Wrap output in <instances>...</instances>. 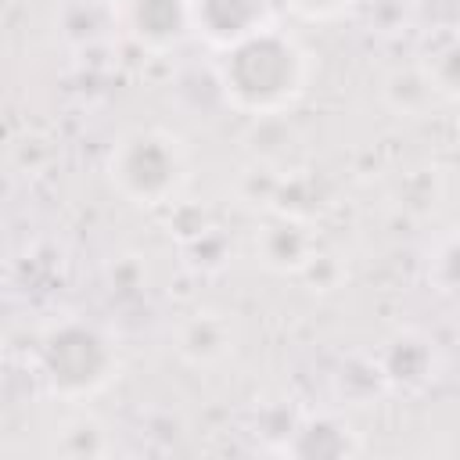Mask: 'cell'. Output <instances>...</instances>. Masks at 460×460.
<instances>
[{
  "instance_id": "cell-1",
  "label": "cell",
  "mask_w": 460,
  "mask_h": 460,
  "mask_svg": "<svg viewBox=\"0 0 460 460\" xmlns=\"http://www.w3.org/2000/svg\"><path fill=\"white\" fill-rule=\"evenodd\" d=\"M212 79L226 108L252 119L291 111L313 79V54L280 25H270L226 50H216Z\"/></svg>"
},
{
  "instance_id": "cell-2",
  "label": "cell",
  "mask_w": 460,
  "mask_h": 460,
  "mask_svg": "<svg viewBox=\"0 0 460 460\" xmlns=\"http://www.w3.org/2000/svg\"><path fill=\"white\" fill-rule=\"evenodd\" d=\"M119 338L86 316L54 320L36 341V377L58 402L83 406L119 381Z\"/></svg>"
},
{
  "instance_id": "cell-3",
  "label": "cell",
  "mask_w": 460,
  "mask_h": 460,
  "mask_svg": "<svg viewBox=\"0 0 460 460\" xmlns=\"http://www.w3.org/2000/svg\"><path fill=\"white\" fill-rule=\"evenodd\" d=\"M104 176L111 190L137 208H172L190 180V158L176 133L133 126L108 147Z\"/></svg>"
},
{
  "instance_id": "cell-4",
  "label": "cell",
  "mask_w": 460,
  "mask_h": 460,
  "mask_svg": "<svg viewBox=\"0 0 460 460\" xmlns=\"http://www.w3.org/2000/svg\"><path fill=\"white\" fill-rule=\"evenodd\" d=\"M370 356L385 377V388L395 395L424 392L442 370V352L435 338L420 327H395L388 338H381V345Z\"/></svg>"
},
{
  "instance_id": "cell-5",
  "label": "cell",
  "mask_w": 460,
  "mask_h": 460,
  "mask_svg": "<svg viewBox=\"0 0 460 460\" xmlns=\"http://www.w3.org/2000/svg\"><path fill=\"white\" fill-rule=\"evenodd\" d=\"M119 32L147 50V54H172L194 36L190 0H115Z\"/></svg>"
},
{
  "instance_id": "cell-6",
  "label": "cell",
  "mask_w": 460,
  "mask_h": 460,
  "mask_svg": "<svg viewBox=\"0 0 460 460\" xmlns=\"http://www.w3.org/2000/svg\"><path fill=\"white\" fill-rule=\"evenodd\" d=\"M255 262L280 277H302V270L320 252L313 219L291 216V212H266V219L255 226L252 237Z\"/></svg>"
},
{
  "instance_id": "cell-7",
  "label": "cell",
  "mask_w": 460,
  "mask_h": 460,
  "mask_svg": "<svg viewBox=\"0 0 460 460\" xmlns=\"http://www.w3.org/2000/svg\"><path fill=\"white\" fill-rule=\"evenodd\" d=\"M194 36L212 50H226L277 25V0H190Z\"/></svg>"
},
{
  "instance_id": "cell-8",
  "label": "cell",
  "mask_w": 460,
  "mask_h": 460,
  "mask_svg": "<svg viewBox=\"0 0 460 460\" xmlns=\"http://www.w3.org/2000/svg\"><path fill=\"white\" fill-rule=\"evenodd\" d=\"M237 349V323L223 309H194L172 327V352L187 367H219Z\"/></svg>"
},
{
  "instance_id": "cell-9",
  "label": "cell",
  "mask_w": 460,
  "mask_h": 460,
  "mask_svg": "<svg viewBox=\"0 0 460 460\" xmlns=\"http://www.w3.org/2000/svg\"><path fill=\"white\" fill-rule=\"evenodd\" d=\"M363 449L359 435L352 431V424L341 413H309L302 417L288 438H284V453L288 456H302V460H320V456H356Z\"/></svg>"
},
{
  "instance_id": "cell-10",
  "label": "cell",
  "mask_w": 460,
  "mask_h": 460,
  "mask_svg": "<svg viewBox=\"0 0 460 460\" xmlns=\"http://www.w3.org/2000/svg\"><path fill=\"white\" fill-rule=\"evenodd\" d=\"M47 453H54V456H68V460L108 456V453H115V438H111L108 424H104L97 413L75 406L72 413H65V417L54 424Z\"/></svg>"
},
{
  "instance_id": "cell-11",
  "label": "cell",
  "mask_w": 460,
  "mask_h": 460,
  "mask_svg": "<svg viewBox=\"0 0 460 460\" xmlns=\"http://www.w3.org/2000/svg\"><path fill=\"white\" fill-rule=\"evenodd\" d=\"M381 101H385V108L392 115L417 119L438 101V93H435L428 72L420 68V61L413 58L410 65H395V68H388L381 75Z\"/></svg>"
},
{
  "instance_id": "cell-12",
  "label": "cell",
  "mask_w": 460,
  "mask_h": 460,
  "mask_svg": "<svg viewBox=\"0 0 460 460\" xmlns=\"http://www.w3.org/2000/svg\"><path fill=\"white\" fill-rule=\"evenodd\" d=\"M54 22H58V32L72 47H90L119 32V11L108 0H65Z\"/></svg>"
},
{
  "instance_id": "cell-13",
  "label": "cell",
  "mask_w": 460,
  "mask_h": 460,
  "mask_svg": "<svg viewBox=\"0 0 460 460\" xmlns=\"http://www.w3.org/2000/svg\"><path fill=\"white\" fill-rule=\"evenodd\" d=\"M420 68L428 72L438 101H460V29H442L435 32L420 54Z\"/></svg>"
},
{
  "instance_id": "cell-14",
  "label": "cell",
  "mask_w": 460,
  "mask_h": 460,
  "mask_svg": "<svg viewBox=\"0 0 460 460\" xmlns=\"http://www.w3.org/2000/svg\"><path fill=\"white\" fill-rule=\"evenodd\" d=\"M424 280L438 298L460 305V226H453L431 241V248L424 255Z\"/></svg>"
},
{
  "instance_id": "cell-15",
  "label": "cell",
  "mask_w": 460,
  "mask_h": 460,
  "mask_svg": "<svg viewBox=\"0 0 460 460\" xmlns=\"http://www.w3.org/2000/svg\"><path fill=\"white\" fill-rule=\"evenodd\" d=\"M291 14L305 18V22H338L349 11H356L363 0H280Z\"/></svg>"
},
{
  "instance_id": "cell-16",
  "label": "cell",
  "mask_w": 460,
  "mask_h": 460,
  "mask_svg": "<svg viewBox=\"0 0 460 460\" xmlns=\"http://www.w3.org/2000/svg\"><path fill=\"white\" fill-rule=\"evenodd\" d=\"M374 4H385V7H413V4H420V0H374Z\"/></svg>"
}]
</instances>
